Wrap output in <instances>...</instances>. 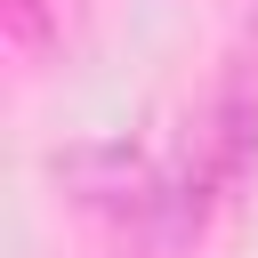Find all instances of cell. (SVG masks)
Wrapping results in <instances>:
<instances>
[{
  "label": "cell",
  "mask_w": 258,
  "mask_h": 258,
  "mask_svg": "<svg viewBox=\"0 0 258 258\" xmlns=\"http://www.w3.org/2000/svg\"><path fill=\"white\" fill-rule=\"evenodd\" d=\"M56 177H73L89 202H105V194H129L145 177V161L129 145H73V153H56Z\"/></svg>",
  "instance_id": "6da1fadb"
}]
</instances>
